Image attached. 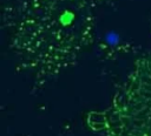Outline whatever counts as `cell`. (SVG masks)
Masks as SVG:
<instances>
[{
    "label": "cell",
    "instance_id": "6da1fadb",
    "mask_svg": "<svg viewBox=\"0 0 151 136\" xmlns=\"http://www.w3.org/2000/svg\"><path fill=\"white\" fill-rule=\"evenodd\" d=\"M87 124L104 136H151V52L136 61L110 106L87 115Z\"/></svg>",
    "mask_w": 151,
    "mask_h": 136
}]
</instances>
